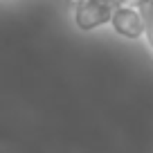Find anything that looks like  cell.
I'll list each match as a JSON object with an SVG mask.
<instances>
[{
    "instance_id": "obj_1",
    "label": "cell",
    "mask_w": 153,
    "mask_h": 153,
    "mask_svg": "<svg viewBox=\"0 0 153 153\" xmlns=\"http://www.w3.org/2000/svg\"><path fill=\"white\" fill-rule=\"evenodd\" d=\"M110 25L113 29L120 36H126V38H140L144 36V23H142V16H140L137 7L135 5H124L113 14L110 18Z\"/></svg>"
}]
</instances>
